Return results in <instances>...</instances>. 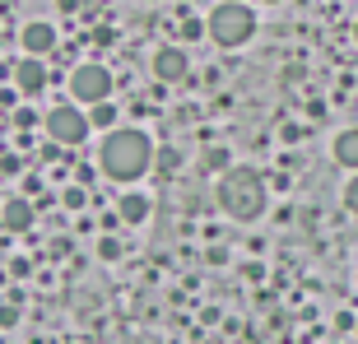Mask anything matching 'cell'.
<instances>
[{"label":"cell","mask_w":358,"mask_h":344,"mask_svg":"<svg viewBox=\"0 0 358 344\" xmlns=\"http://www.w3.org/2000/svg\"><path fill=\"white\" fill-rule=\"evenodd\" d=\"M14 321H19V298H5V312H0V326L10 331Z\"/></svg>","instance_id":"cell-18"},{"label":"cell","mask_w":358,"mask_h":344,"mask_svg":"<svg viewBox=\"0 0 358 344\" xmlns=\"http://www.w3.org/2000/svg\"><path fill=\"white\" fill-rule=\"evenodd\" d=\"M331 154H335V163H340V168H354L358 172V126H349V131L335 135Z\"/></svg>","instance_id":"cell-11"},{"label":"cell","mask_w":358,"mask_h":344,"mask_svg":"<svg viewBox=\"0 0 358 344\" xmlns=\"http://www.w3.org/2000/svg\"><path fill=\"white\" fill-rule=\"evenodd\" d=\"M0 224H5V233H10V238H19V233H28V228H33V205H28L24 196H5V210H0Z\"/></svg>","instance_id":"cell-9"},{"label":"cell","mask_w":358,"mask_h":344,"mask_svg":"<svg viewBox=\"0 0 358 344\" xmlns=\"http://www.w3.org/2000/svg\"><path fill=\"white\" fill-rule=\"evenodd\" d=\"M186 75H191L186 47H159V52H154V80L159 84H182Z\"/></svg>","instance_id":"cell-6"},{"label":"cell","mask_w":358,"mask_h":344,"mask_svg":"<svg viewBox=\"0 0 358 344\" xmlns=\"http://www.w3.org/2000/svg\"><path fill=\"white\" fill-rule=\"evenodd\" d=\"M19 47H24L28 56H52L56 52V28L47 24V19H33V24H24L19 28Z\"/></svg>","instance_id":"cell-7"},{"label":"cell","mask_w":358,"mask_h":344,"mask_svg":"<svg viewBox=\"0 0 358 344\" xmlns=\"http://www.w3.org/2000/svg\"><path fill=\"white\" fill-rule=\"evenodd\" d=\"M233 5H247V0H233Z\"/></svg>","instance_id":"cell-25"},{"label":"cell","mask_w":358,"mask_h":344,"mask_svg":"<svg viewBox=\"0 0 358 344\" xmlns=\"http://www.w3.org/2000/svg\"><path fill=\"white\" fill-rule=\"evenodd\" d=\"M214 196H219V210L233 219V224H252V219H261L266 214V177L256 168H233L219 177V186H214Z\"/></svg>","instance_id":"cell-2"},{"label":"cell","mask_w":358,"mask_h":344,"mask_svg":"<svg viewBox=\"0 0 358 344\" xmlns=\"http://www.w3.org/2000/svg\"><path fill=\"white\" fill-rule=\"evenodd\" d=\"M0 107H5V112H14V107H19V89H14L10 80H5V89H0Z\"/></svg>","instance_id":"cell-19"},{"label":"cell","mask_w":358,"mask_h":344,"mask_svg":"<svg viewBox=\"0 0 358 344\" xmlns=\"http://www.w3.org/2000/svg\"><path fill=\"white\" fill-rule=\"evenodd\" d=\"M354 42H358V24H354Z\"/></svg>","instance_id":"cell-24"},{"label":"cell","mask_w":358,"mask_h":344,"mask_svg":"<svg viewBox=\"0 0 358 344\" xmlns=\"http://www.w3.org/2000/svg\"><path fill=\"white\" fill-rule=\"evenodd\" d=\"M70 98L84 107V112H93V107H103V103H112V70L107 66H75L70 70Z\"/></svg>","instance_id":"cell-4"},{"label":"cell","mask_w":358,"mask_h":344,"mask_svg":"<svg viewBox=\"0 0 358 344\" xmlns=\"http://www.w3.org/2000/svg\"><path fill=\"white\" fill-rule=\"evenodd\" d=\"M42 121H47V135H52V145H61V149L84 145V140H89V131H93L89 112H84L80 103H61V107H52V112H47Z\"/></svg>","instance_id":"cell-5"},{"label":"cell","mask_w":358,"mask_h":344,"mask_svg":"<svg viewBox=\"0 0 358 344\" xmlns=\"http://www.w3.org/2000/svg\"><path fill=\"white\" fill-rule=\"evenodd\" d=\"M149 210H154V200H149L145 191H121L117 196V219L121 224H145Z\"/></svg>","instance_id":"cell-10"},{"label":"cell","mask_w":358,"mask_h":344,"mask_svg":"<svg viewBox=\"0 0 358 344\" xmlns=\"http://www.w3.org/2000/svg\"><path fill=\"white\" fill-rule=\"evenodd\" d=\"M345 210L358 219V177H349V182H345Z\"/></svg>","instance_id":"cell-17"},{"label":"cell","mask_w":358,"mask_h":344,"mask_svg":"<svg viewBox=\"0 0 358 344\" xmlns=\"http://www.w3.org/2000/svg\"><path fill=\"white\" fill-rule=\"evenodd\" d=\"M200 163H205L210 172H219V177H224V172H233V159H228V149H224V145H210Z\"/></svg>","instance_id":"cell-12"},{"label":"cell","mask_w":358,"mask_h":344,"mask_svg":"<svg viewBox=\"0 0 358 344\" xmlns=\"http://www.w3.org/2000/svg\"><path fill=\"white\" fill-rule=\"evenodd\" d=\"M98 168L112 182H140L154 168V140L145 131H135V126H117L98 145Z\"/></svg>","instance_id":"cell-1"},{"label":"cell","mask_w":358,"mask_h":344,"mask_svg":"<svg viewBox=\"0 0 358 344\" xmlns=\"http://www.w3.org/2000/svg\"><path fill=\"white\" fill-rule=\"evenodd\" d=\"M200 33H210V28H200L196 19H186V24H182V38H200Z\"/></svg>","instance_id":"cell-22"},{"label":"cell","mask_w":358,"mask_h":344,"mask_svg":"<svg viewBox=\"0 0 358 344\" xmlns=\"http://www.w3.org/2000/svg\"><path fill=\"white\" fill-rule=\"evenodd\" d=\"M89 121H93V131H107V135H112V131H117V107H112V103L93 107V112H89Z\"/></svg>","instance_id":"cell-13"},{"label":"cell","mask_w":358,"mask_h":344,"mask_svg":"<svg viewBox=\"0 0 358 344\" xmlns=\"http://www.w3.org/2000/svg\"><path fill=\"white\" fill-rule=\"evenodd\" d=\"M98 256H103V261H121V238L117 233H103V238H98Z\"/></svg>","instance_id":"cell-16"},{"label":"cell","mask_w":358,"mask_h":344,"mask_svg":"<svg viewBox=\"0 0 358 344\" xmlns=\"http://www.w3.org/2000/svg\"><path fill=\"white\" fill-rule=\"evenodd\" d=\"M14 126H19V131H28V126H38V117H33V112H14Z\"/></svg>","instance_id":"cell-21"},{"label":"cell","mask_w":358,"mask_h":344,"mask_svg":"<svg viewBox=\"0 0 358 344\" xmlns=\"http://www.w3.org/2000/svg\"><path fill=\"white\" fill-rule=\"evenodd\" d=\"M14 89L28 93V98H38V93L47 89V66H42L38 56H24V61L14 66Z\"/></svg>","instance_id":"cell-8"},{"label":"cell","mask_w":358,"mask_h":344,"mask_svg":"<svg viewBox=\"0 0 358 344\" xmlns=\"http://www.w3.org/2000/svg\"><path fill=\"white\" fill-rule=\"evenodd\" d=\"M261 5H279V0H261Z\"/></svg>","instance_id":"cell-23"},{"label":"cell","mask_w":358,"mask_h":344,"mask_svg":"<svg viewBox=\"0 0 358 344\" xmlns=\"http://www.w3.org/2000/svg\"><path fill=\"white\" fill-rule=\"evenodd\" d=\"M154 168H159L163 177H168V172H177V168H182V149H173V145H163L159 154H154Z\"/></svg>","instance_id":"cell-14"},{"label":"cell","mask_w":358,"mask_h":344,"mask_svg":"<svg viewBox=\"0 0 358 344\" xmlns=\"http://www.w3.org/2000/svg\"><path fill=\"white\" fill-rule=\"evenodd\" d=\"M279 135H284L289 145H298V140H303V126H298V121H284V126H279Z\"/></svg>","instance_id":"cell-20"},{"label":"cell","mask_w":358,"mask_h":344,"mask_svg":"<svg viewBox=\"0 0 358 344\" xmlns=\"http://www.w3.org/2000/svg\"><path fill=\"white\" fill-rule=\"evenodd\" d=\"M210 38H214V47H247L252 42V33H256V14L247 10V5H233V0H219L210 10Z\"/></svg>","instance_id":"cell-3"},{"label":"cell","mask_w":358,"mask_h":344,"mask_svg":"<svg viewBox=\"0 0 358 344\" xmlns=\"http://www.w3.org/2000/svg\"><path fill=\"white\" fill-rule=\"evenodd\" d=\"M61 205H66V210H84V205H89V186H66V191H61Z\"/></svg>","instance_id":"cell-15"}]
</instances>
